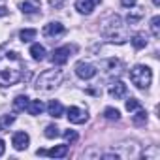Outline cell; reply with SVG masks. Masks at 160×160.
<instances>
[{"mask_svg":"<svg viewBox=\"0 0 160 160\" xmlns=\"http://www.w3.org/2000/svg\"><path fill=\"white\" fill-rule=\"evenodd\" d=\"M104 34L111 40V42H117V43H124L126 42V32L121 25V17L119 15H111L106 23H104Z\"/></svg>","mask_w":160,"mask_h":160,"instance_id":"cell-3","label":"cell"},{"mask_svg":"<svg viewBox=\"0 0 160 160\" xmlns=\"http://www.w3.org/2000/svg\"><path fill=\"white\" fill-rule=\"evenodd\" d=\"M132 121H134V124L141 126V124H145V122H147V113H145V111H143V109L139 108V111H138V113H136V115L132 117Z\"/></svg>","mask_w":160,"mask_h":160,"instance_id":"cell-25","label":"cell"},{"mask_svg":"<svg viewBox=\"0 0 160 160\" xmlns=\"http://www.w3.org/2000/svg\"><path fill=\"white\" fill-rule=\"evenodd\" d=\"M72 51H73V47H70V45H64V47H57L53 53H51V62L53 64H66L68 62V58H70V55H72Z\"/></svg>","mask_w":160,"mask_h":160,"instance_id":"cell-7","label":"cell"},{"mask_svg":"<svg viewBox=\"0 0 160 160\" xmlns=\"http://www.w3.org/2000/svg\"><path fill=\"white\" fill-rule=\"evenodd\" d=\"M28 143H30V138H28L27 132H15L13 138H12V145H13L17 151H25V149L28 147Z\"/></svg>","mask_w":160,"mask_h":160,"instance_id":"cell-8","label":"cell"},{"mask_svg":"<svg viewBox=\"0 0 160 160\" xmlns=\"http://www.w3.org/2000/svg\"><path fill=\"white\" fill-rule=\"evenodd\" d=\"M152 4L154 6H160V0H152Z\"/></svg>","mask_w":160,"mask_h":160,"instance_id":"cell-33","label":"cell"},{"mask_svg":"<svg viewBox=\"0 0 160 160\" xmlns=\"http://www.w3.org/2000/svg\"><path fill=\"white\" fill-rule=\"evenodd\" d=\"M64 139L70 141V143L77 141V132H75V130H66V132H64Z\"/></svg>","mask_w":160,"mask_h":160,"instance_id":"cell-28","label":"cell"},{"mask_svg":"<svg viewBox=\"0 0 160 160\" xmlns=\"http://www.w3.org/2000/svg\"><path fill=\"white\" fill-rule=\"evenodd\" d=\"M73 70H75V75L81 77V79H92L96 75V72H98L91 62H85V60H79Z\"/></svg>","mask_w":160,"mask_h":160,"instance_id":"cell-5","label":"cell"},{"mask_svg":"<svg viewBox=\"0 0 160 160\" xmlns=\"http://www.w3.org/2000/svg\"><path fill=\"white\" fill-rule=\"evenodd\" d=\"M139 108H141L139 100H136V98H130V100H126V109H128V111H136V109H139Z\"/></svg>","mask_w":160,"mask_h":160,"instance_id":"cell-27","label":"cell"},{"mask_svg":"<svg viewBox=\"0 0 160 160\" xmlns=\"http://www.w3.org/2000/svg\"><path fill=\"white\" fill-rule=\"evenodd\" d=\"M109 94H111L115 100H121V98H124V96L128 94V89H126V85H124L122 81H113L111 87H109Z\"/></svg>","mask_w":160,"mask_h":160,"instance_id":"cell-11","label":"cell"},{"mask_svg":"<svg viewBox=\"0 0 160 160\" xmlns=\"http://www.w3.org/2000/svg\"><path fill=\"white\" fill-rule=\"evenodd\" d=\"M151 32H152L154 38L160 36V17H158V15H154V17L151 19Z\"/></svg>","mask_w":160,"mask_h":160,"instance_id":"cell-24","label":"cell"},{"mask_svg":"<svg viewBox=\"0 0 160 160\" xmlns=\"http://www.w3.org/2000/svg\"><path fill=\"white\" fill-rule=\"evenodd\" d=\"M4 151H6V145H4V141H2V139H0V156L4 154Z\"/></svg>","mask_w":160,"mask_h":160,"instance_id":"cell-32","label":"cell"},{"mask_svg":"<svg viewBox=\"0 0 160 160\" xmlns=\"http://www.w3.org/2000/svg\"><path fill=\"white\" fill-rule=\"evenodd\" d=\"M136 2H138V0H121V4H122L124 8H134Z\"/></svg>","mask_w":160,"mask_h":160,"instance_id":"cell-29","label":"cell"},{"mask_svg":"<svg viewBox=\"0 0 160 160\" xmlns=\"http://www.w3.org/2000/svg\"><path fill=\"white\" fill-rule=\"evenodd\" d=\"M47 111H49V115H51V117L58 119V117H62L64 108H62V104H60L58 100H51V102L47 104Z\"/></svg>","mask_w":160,"mask_h":160,"instance_id":"cell-13","label":"cell"},{"mask_svg":"<svg viewBox=\"0 0 160 160\" xmlns=\"http://www.w3.org/2000/svg\"><path fill=\"white\" fill-rule=\"evenodd\" d=\"M104 117H106L108 121H119V119H121V113H119V109H115V108H106V109H104Z\"/></svg>","mask_w":160,"mask_h":160,"instance_id":"cell-23","label":"cell"},{"mask_svg":"<svg viewBox=\"0 0 160 160\" xmlns=\"http://www.w3.org/2000/svg\"><path fill=\"white\" fill-rule=\"evenodd\" d=\"M43 104H42V100H32V102H28V108H27V111L30 113V115H40L42 111H43Z\"/></svg>","mask_w":160,"mask_h":160,"instance_id":"cell-19","label":"cell"},{"mask_svg":"<svg viewBox=\"0 0 160 160\" xmlns=\"http://www.w3.org/2000/svg\"><path fill=\"white\" fill-rule=\"evenodd\" d=\"M25 79V62L10 43L0 47V85L12 87Z\"/></svg>","mask_w":160,"mask_h":160,"instance_id":"cell-1","label":"cell"},{"mask_svg":"<svg viewBox=\"0 0 160 160\" xmlns=\"http://www.w3.org/2000/svg\"><path fill=\"white\" fill-rule=\"evenodd\" d=\"M28 98L25 96V94H19V96H15V100H13V109L15 111H25L27 108H28Z\"/></svg>","mask_w":160,"mask_h":160,"instance_id":"cell-17","label":"cell"},{"mask_svg":"<svg viewBox=\"0 0 160 160\" xmlns=\"http://www.w3.org/2000/svg\"><path fill=\"white\" fill-rule=\"evenodd\" d=\"M132 45L136 47V49H143L145 45H147V36L145 34H134V38H132Z\"/></svg>","mask_w":160,"mask_h":160,"instance_id":"cell-20","label":"cell"},{"mask_svg":"<svg viewBox=\"0 0 160 160\" xmlns=\"http://www.w3.org/2000/svg\"><path fill=\"white\" fill-rule=\"evenodd\" d=\"M36 34H38L36 28H23V30L19 32V38H21L23 42H30V40L36 38Z\"/></svg>","mask_w":160,"mask_h":160,"instance_id":"cell-21","label":"cell"},{"mask_svg":"<svg viewBox=\"0 0 160 160\" xmlns=\"http://www.w3.org/2000/svg\"><path fill=\"white\" fill-rule=\"evenodd\" d=\"M13 122H15V115H13V113L2 115V117H0V130H2V132H8Z\"/></svg>","mask_w":160,"mask_h":160,"instance_id":"cell-18","label":"cell"},{"mask_svg":"<svg viewBox=\"0 0 160 160\" xmlns=\"http://www.w3.org/2000/svg\"><path fill=\"white\" fill-rule=\"evenodd\" d=\"M45 154L51 156V158H64L68 154V145H57V147L45 151Z\"/></svg>","mask_w":160,"mask_h":160,"instance_id":"cell-14","label":"cell"},{"mask_svg":"<svg viewBox=\"0 0 160 160\" xmlns=\"http://www.w3.org/2000/svg\"><path fill=\"white\" fill-rule=\"evenodd\" d=\"M60 81H62V72L60 70H45L36 79V89L43 91V92H51L60 85Z\"/></svg>","mask_w":160,"mask_h":160,"instance_id":"cell-2","label":"cell"},{"mask_svg":"<svg viewBox=\"0 0 160 160\" xmlns=\"http://www.w3.org/2000/svg\"><path fill=\"white\" fill-rule=\"evenodd\" d=\"M45 138H49V139H53V138H57V136H60V130H58V126H55V124H49V126H45Z\"/></svg>","mask_w":160,"mask_h":160,"instance_id":"cell-26","label":"cell"},{"mask_svg":"<svg viewBox=\"0 0 160 160\" xmlns=\"http://www.w3.org/2000/svg\"><path fill=\"white\" fill-rule=\"evenodd\" d=\"M68 121H70L72 124H83V122L89 121V113H87V109H83V108L72 106V108H68Z\"/></svg>","mask_w":160,"mask_h":160,"instance_id":"cell-6","label":"cell"},{"mask_svg":"<svg viewBox=\"0 0 160 160\" xmlns=\"http://www.w3.org/2000/svg\"><path fill=\"white\" fill-rule=\"evenodd\" d=\"M62 32H64V25L58 23V21L47 23V25L43 27V36H47V38H55V36H58V34H62Z\"/></svg>","mask_w":160,"mask_h":160,"instance_id":"cell-10","label":"cell"},{"mask_svg":"<svg viewBox=\"0 0 160 160\" xmlns=\"http://www.w3.org/2000/svg\"><path fill=\"white\" fill-rule=\"evenodd\" d=\"M143 15H145V8H136V10H130V13H128L126 21H128L130 25H136Z\"/></svg>","mask_w":160,"mask_h":160,"instance_id":"cell-16","label":"cell"},{"mask_svg":"<svg viewBox=\"0 0 160 160\" xmlns=\"http://www.w3.org/2000/svg\"><path fill=\"white\" fill-rule=\"evenodd\" d=\"M121 60H117V58H111V60H108L106 62V68H108V72L109 73H121Z\"/></svg>","mask_w":160,"mask_h":160,"instance_id":"cell-22","label":"cell"},{"mask_svg":"<svg viewBox=\"0 0 160 160\" xmlns=\"http://www.w3.org/2000/svg\"><path fill=\"white\" fill-rule=\"evenodd\" d=\"M130 81L138 87V89H149L151 81H152V70L149 66L138 64L130 70Z\"/></svg>","mask_w":160,"mask_h":160,"instance_id":"cell-4","label":"cell"},{"mask_svg":"<svg viewBox=\"0 0 160 160\" xmlns=\"http://www.w3.org/2000/svg\"><path fill=\"white\" fill-rule=\"evenodd\" d=\"M40 8H42L40 0H23V4H21L23 13H36Z\"/></svg>","mask_w":160,"mask_h":160,"instance_id":"cell-12","label":"cell"},{"mask_svg":"<svg viewBox=\"0 0 160 160\" xmlns=\"http://www.w3.org/2000/svg\"><path fill=\"white\" fill-rule=\"evenodd\" d=\"M100 2H102V0H75V10H77L79 13L89 15V13L94 10V6L100 4Z\"/></svg>","mask_w":160,"mask_h":160,"instance_id":"cell-9","label":"cell"},{"mask_svg":"<svg viewBox=\"0 0 160 160\" xmlns=\"http://www.w3.org/2000/svg\"><path fill=\"white\" fill-rule=\"evenodd\" d=\"M30 55H32L34 60L42 62V60L45 58V47L40 45V43H32V47H30Z\"/></svg>","mask_w":160,"mask_h":160,"instance_id":"cell-15","label":"cell"},{"mask_svg":"<svg viewBox=\"0 0 160 160\" xmlns=\"http://www.w3.org/2000/svg\"><path fill=\"white\" fill-rule=\"evenodd\" d=\"M8 15V8L6 6H0V17H6Z\"/></svg>","mask_w":160,"mask_h":160,"instance_id":"cell-30","label":"cell"},{"mask_svg":"<svg viewBox=\"0 0 160 160\" xmlns=\"http://www.w3.org/2000/svg\"><path fill=\"white\" fill-rule=\"evenodd\" d=\"M51 6H55V8H60V6H62V0H51Z\"/></svg>","mask_w":160,"mask_h":160,"instance_id":"cell-31","label":"cell"}]
</instances>
